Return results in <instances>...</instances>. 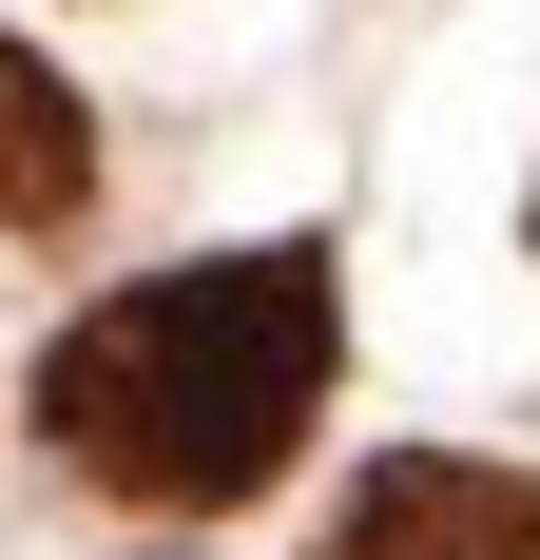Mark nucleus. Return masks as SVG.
I'll list each match as a JSON object with an SVG mask.
<instances>
[{
  "mask_svg": "<svg viewBox=\"0 0 540 560\" xmlns=\"http://www.w3.org/2000/svg\"><path fill=\"white\" fill-rule=\"evenodd\" d=\"M328 406V252H193V271L116 290V310H78V329L39 348V425L78 483H116V503L155 522H213L251 503L270 464L309 445Z\"/></svg>",
  "mask_w": 540,
  "mask_h": 560,
  "instance_id": "1",
  "label": "nucleus"
},
{
  "mask_svg": "<svg viewBox=\"0 0 540 560\" xmlns=\"http://www.w3.org/2000/svg\"><path fill=\"white\" fill-rule=\"evenodd\" d=\"M328 560H540V483L463 445H386L348 503H328Z\"/></svg>",
  "mask_w": 540,
  "mask_h": 560,
  "instance_id": "2",
  "label": "nucleus"
},
{
  "mask_svg": "<svg viewBox=\"0 0 540 560\" xmlns=\"http://www.w3.org/2000/svg\"><path fill=\"white\" fill-rule=\"evenodd\" d=\"M78 194H97V116H78L39 58L0 39V232H58Z\"/></svg>",
  "mask_w": 540,
  "mask_h": 560,
  "instance_id": "3",
  "label": "nucleus"
}]
</instances>
